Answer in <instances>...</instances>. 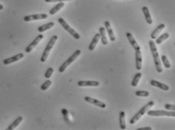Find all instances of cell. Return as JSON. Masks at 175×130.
I'll return each mask as SVG.
<instances>
[{
  "label": "cell",
  "mask_w": 175,
  "mask_h": 130,
  "mask_svg": "<svg viewBox=\"0 0 175 130\" xmlns=\"http://www.w3.org/2000/svg\"><path fill=\"white\" fill-rule=\"evenodd\" d=\"M149 44H150V50H151L152 55H153V59H154V62H155V65H156V71H158V73H162V71H163V69H162V62H161L160 59H159V52H158L156 43H155L153 41L150 40V42H149Z\"/></svg>",
  "instance_id": "6da1fadb"
},
{
  "label": "cell",
  "mask_w": 175,
  "mask_h": 130,
  "mask_svg": "<svg viewBox=\"0 0 175 130\" xmlns=\"http://www.w3.org/2000/svg\"><path fill=\"white\" fill-rule=\"evenodd\" d=\"M154 105H155V102H153V101H150V102H148L147 105H144V106L141 109H140V111H138L135 115H134V117L131 119V120H130L131 124H132V125L135 124V123H136L137 122H138V120H139L140 119H141V117H142L143 116L146 114V112H147L149 110L151 109L152 107L154 106Z\"/></svg>",
  "instance_id": "7a4b0ae2"
},
{
  "label": "cell",
  "mask_w": 175,
  "mask_h": 130,
  "mask_svg": "<svg viewBox=\"0 0 175 130\" xmlns=\"http://www.w3.org/2000/svg\"><path fill=\"white\" fill-rule=\"evenodd\" d=\"M57 38H58L57 37V36H53L51 38V39L49 40L48 43L47 44V45H46V47H45V50H44L43 53H42V55L41 56V59H40L41 62H44L47 60L48 54H49L50 51H51V50L52 49L53 46L54 45L55 42H57Z\"/></svg>",
  "instance_id": "3957f363"
},
{
  "label": "cell",
  "mask_w": 175,
  "mask_h": 130,
  "mask_svg": "<svg viewBox=\"0 0 175 130\" xmlns=\"http://www.w3.org/2000/svg\"><path fill=\"white\" fill-rule=\"evenodd\" d=\"M80 54H81V50H76V51L74 52L73 54L71 55L70 57L68 59H66V60L65 61V62H63L61 65H60V67H59V69H58L59 72L63 73V71H65V69H66V68H67V67L69 66L71 63H72V62H73L74 61H75L76 59L79 57V56Z\"/></svg>",
  "instance_id": "277c9868"
},
{
  "label": "cell",
  "mask_w": 175,
  "mask_h": 130,
  "mask_svg": "<svg viewBox=\"0 0 175 130\" xmlns=\"http://www.w3.org/2000/svg\"><path fill=\"white\" fill-rule=\"evenodd\" d=\"M58 23L62 26V27H63L66 31H67L68 33L74 38V39H76V40H79V39H80L79 34L77 32H76L73 29L71 28V27L68 25L67 23L64 21V19H63L62 17L58 18Z\"/></svg>",
  "instance_id": "5b68a950"
},
{
  "label": "cell",
  "mask_w": 175,
  "mask_h": 130,
  "mask_svg": "<svg viewBox=\"0 0 175 130\" xmlns=\"http://www.w3.org/2000/svg\"><path fill=\"white\" fill-rule=\"evenodd\" d=\"M147 114L152 117H162V116H166V117H175V111H162V110H149L147 111Z\"/></svg>",
  "instance_id": "8992f818"
},
{
  "label": "cell",
  "mask_w": 175,
  "mask_h": 130,
  "mask_svg": "<svg viewBox=\"0 0 175 130\" xmlns=\"http://www.w3.org/2000/svg\"><path fill=\"white\" fill-rule=\"evenodd\" d=\"M48 18V15L46 14H32L25 16L24 17V21L25 22H29L32 21H37V20H45Z\"/></svg>",
  "instance_id": "52a82bcc"
},
{
  "label": "cell",
  "mask_w": 175,
  "mask_h": 130,
  "mask_svg": "<svg viewBox=\"0 0 175 130\" xmlns=\"http://www.w3.org/2000/svg\"><path fill=\"white\" fill-rule=\"evenodd\" d=\"M43 37H44L43 35H42V34L37 36V37H36V39H35L34 40L31 42V43H30L27 47H26V49H25L26 53H30V52L33 50V49L41 42V40H42Z\"/></svg>",
  "instance_id": "ba28073f"
},
{
  "label": "cell",
  "mask_w": 175,
  "mask_h": 130,
  "mask_svg": "<svg viewBox=\"0 0 175 130\" xmlns=\"http://www.w3.org/2000/svg\"><path fill=\"white\" fill-rule=\"evenodd\" d=\"M24 56V54L22 53H18L17 55H15V56H11V57L7 58V59H5L3 60V64L4 65H9L11 63H13V62H17V61L20 60V59H23Z\"/></svg>",
  "instance_id": "9c48e42d"
},
{
  "label": "cell",
  "mask_w": 175,
  "mask_h": 130,
  "mask_svg": "<svg viewBox=\"0 0 175 130\" xmlns=\"http://www.w3.org/2000/svg\"><path fill=\"white\" fill-rule=\"evenodd\" d=\"M85 100H86L87 102H88V103L92 104V105H96V106L99 107V108H106V104H105L104 102H101V101L97 100V99H93V98L89 97V96H86V97H85Z\"/></svg>",
  "instance_id": "30bf717a"
},
{
  "label": "cell",
  "mask_w": 175,
  "mask_h": 130,
  "mask_svg": "<svg viewBox=\"0 0 175 130\" xmlns=\"http://www.w3.org/2000/svg\"><path fill=\"white\" fill-rule=\"evenodd\" d=\"M126 37H127L129 43L131 44V45L133 47V48L134 49V50H141V47H140L139 44L137 43L136 40L134 38L133 35L131 33H126Z\"/></svg>",
  "instance_id": "8fae6325"
},
{
  "label": "cell",
  "mask_w": 175,
  "mask_h": 130,
  "mask_svg": "<svg viewBox=\"0 0 175 130\" xmlns=\"http://www.w3.org/2000/svg\"><path fill=\"white\" fill-rule=\"evenodd\" d=\"M135 59H136V68L141 70L142 68V53L141 50H135Z\"/></svg>",
  "instance_id": "7c38bea8"
},
{
  "label": "cell",
  "mask_w": 175,
  "mask_h": 130,
  "mask_svg": "<svg viewBox=\"0 0 175 130\" xmlns=\"http://www.w3.org/2000/svg\"><path fill=\"white\" fill-rule=\"evenodd\" d=\"M105 25V29H106V32H107L108 35H109V39H110L111 42H115V34H114L113 31H112V29L111 27V24L109 21H105L104 23Z\"/></svg>",
  "instance_id": "4fadbf2b"
},
{
  "label": "cell",
  "mask_w": 175,
  "mask_h": 130,
  "mask_svg": "<svg viewBox=\"0 0 175 130\" xmlns=\"http://www.w3.org/2000/svg\"><path fill=\"white\" fill-rule=\"evenodd\" d=\"M100 83L96 81H80L78 82L79 87H98Z\"/></svg>",
  "instance_id": "5bb4252c"
},
{
  "label": "cell",
  "mask_w": 175,
  "mask_h": 130,
  "mask_svg": "<svg viewBox=\"0 0 175 130\" xmlns=\"http://www.w3.org/2000/svg\"><path fill=\"white\" fill-rule=\"evenodd\" d=\"M150 84L153 87H158V88L161 89V90H164V91H168V90H169V89H170L169 86H168L167 84H163V83H161V82L157 81H156V80L151 81Z\"/></svg>",
  "instance_id": "9a60e30c"
},
{
  "label": "cell",
  "mask_w": 175,
  "mask_h": 130,
  "mask_svg": "<svg viewBox=\"0 0 175 130\" xmlns=\"http://www.w3.org/2000/svg\"><path fill=\"white\" fill-rule=\"evenodd\" d=\"M142 11L143 13H144V17H145L146 21H147V24L149 25H151L153 24V19H152V16L150 13V11H149V8L147 7V6H144L142 8Z\"/></svg>",
  "instance_id": "2e32d148"
},
{
  "label": "cell",
  "mask_w": 175,
  "mask_h": 130,
  "mask_svg": "<svg viewBox=\"0 0 175 130\" xmlns=\"http://www.w3.org/2000/svg\"><path fill=\"white\" fill-rule=\"evenodd\" d=\"M165 28V25L164 24H161L158 26V27H156L154 30V31L151 34V39H156V38L158 37V35Z\"/></svg>",
  "instance_id": "e0dca14e"
},
{
  "label": "cell",
  "mask_w": 175,
  "mask_h": 130,
  "mask_svg": "<svg viewBox=\"0 0 175 130\" xmlns=\"http://www.w3.org/2000/svg\"><path fill=\"white\" fill-rule=\"evenodd\" d=\"M100 33H97V34L94 36V37L93 38L92 41H91V42L90 43L89 46H88V49H89V50H94V49H95L96 46H97V43H98L99 40H100Z\"/></svg>",
  "instance_id": "ac0fdd59"
},
{
  "label": "cell",
  "mask_w": 175,
  "mask_h": 130,
  "mask_svg": "<svg viewBox=\"0 0 175 130\" xmlns=\"http://www.w3.org/2000/svg\"><path fill=\"white\" fill-rule=\"evenodd\" d=\"M99 31H100V39H101V43L103 45H106L108 44V40L107 38H106V30L104 27H100L99 29Z\"/></svg>",
  "instance_id": "d6986e66"
},
{
  "label": "cell",
  "mask_w": 175,
  "mask_h": 130,
  "mask_svg": "<svg viewBox=\"0 0 175 130\" xmlns=\"http://www.w3.org/2000/svg\"><path fill=\"white\" fill-rule=\"evenodd\" d=\"M21 121H23V117L19 116V117H17V118L15 119L13 122H12V123H11V124L9 125L8 127L7 128V129H8V130L15 129V128H16L17 126H18V125L21 123Z\"/></svg>",
  "instance_id": "ffe728a7"
},
{
  "label": "cell",
  "mask_w": 175,
  "mask_h": 130,
  "mask_svg": "<svg viewBox=\"0 0 175 130\" xmlns=\"http://www.w3.org/2000/svg\"><path fill=\"white\" fill-rule=\"evenodd\" d=\"M63 7H64V3H63V2H60L57 3L55 6H54V7L50 10L49 12L50 14L51 15L55 14L57 11H60V9L63 8Z\"/></svg>",
  "instance_id": "44dd1931"
},
{
  "label": "cell",
  "mask_w": 175,
  "mask_h": 130,
  "mask_svg": "<svg viewBox=\"0 0 175 130\" xmlns=\"http://www.w3.org/2000/svg\"><path fill=\"white\" fill-rule=\"evenodd\" d=\"M119 126L121 129H126L125 123V113L124 111H121L119 113Z\"/></svg>",
  "instance_id": "7402d4cb"
},
{
  "label": "cell",
  "mask_w": 175,
  "mask_h": 130,
  "mask_svg": "<svg viewBox=\"0 0 175 130\" xmlns=\"http://www.w3.org/2000/svg\"><path fill=\"white\" fill-rule=\"evenodd\" d=\"M54 26V22H50V23H48V24H44V25L41 26V27H39V28H38V31L39 32V33H43V32L46 31V30H49V29L52 28Z\"/></svg>",
  "instance_id": "603a6c76"
},
{
  "label": "cell",
  "mask_w": 175,
  "mask_h": 130,
  "mask_svg": "<svg viewBox=\"0 0 175 130\" xmlns=\"http://www.w3.org/2000/svg\"><path fill=\"white\" fill-rule=\"evenodd\" d=\"M170 35L168 33H164V34H162V36H160L159 37L156 38V43L157 44H162V42H164V41H165L166 39H168V38H169Z\"/></svg>",
  "instance_id": "cb8c5ba5"
},
{
  "label": "cell",
  "mask_w": 175,
  "mask_h": 130,
  "mask_svg": "<svg viewBox=\"0 0 175 130\" xmlns=\"http://www.w3.org/2000/svg\"><path fill=\"white\" fill-rule=\"evenodd\" d=\"M141 77H142V74L141 73H137L136 75H134V79L132 80V82H131V86L135 87L138 86V83H139L140 80H141Z\"/></svg>",
  "instance_id": "d4e9b609"
},
{
  "label": "cell",
  "mask_w": 175,
  "mask_h": 130,
  "mask_svg": "<svg viewBox=\"0 0 175 130\" xmlns=\"http://www.w3.org/2000/svg\"><path fill=\"white\" fill-rule=\"evenodd\" d=\"M161 59H162V64L164 65V66L166 68H170L171 67V63H170L169 60H168V57H167L165 55H162V57H161Z\"/></svg>",
  "instance_id": "484cf974"
},
{
  "label": "cell",
  "mask_w": 175,
  "mask_h": 130,
  "mask_svg": "<svg viewBox=\"0 0 175 130\" xmlns=\"http://www.w3.org/2000/svg\"><path fill=\"white\" fill-rule=\"evenodd\" d=\"M135 94L139 97H148L150 96V93L148 91H146V90H138V91H136Z\"/></svg>",
  "instance_id": "4316f807"
},
{
  "label": "cell",
  "mask_w": 175,
  "mask_h": 130,
  "mask_svg": "<svg viewBox=\"0 0 175 130\" xmlns=\"http://www.w3.org/2000/svg\"><path fill=\"white\" fill-rule=\"evenodd\" d=\"M51 84H52L51 81L47 80L45 83L42 84L41 85V90H42V91H45V90H47V89L49 88V87L51 86Z\"/></svg>",
  "instance_id": "83f0119b"
},
{
  "label": "cell",
  "mask_w": 175,
  "mask_h": 130,
  "mask_svg": "<svg viewBox=\"0 0 175 130\" xmlns=\"http://www.w3.org/2000/svg\"><path fill=\"white\" fill-rule=\"evenodd\" d=\"M53 72H54V68H51V67H49V68L47 69V71H45V78L49 79L51 77V75H52Z\"/></svg>",
  "instance_id": "f1b7e54d"
},
{
  "label": "cell",
  "mask_w": 175,
  "mask_h": 130,
  "mask_svg": "<svg viewBox=\"0 0 175 130\" xmlns=\"http://www.w3.org/2000/svg\"><path fill=\"white\" fill-rule=\"evenodd\" d=\"M165 108L169 111H175V105H171V104H166L165 105Z\"/></svg>",
  "instance_id": "f546056e"
},
{
  "label": "cell",
  "mask_w": 175,
  "mask_h": 130,
  "mask_svg": "<svg viewBox=\"0 0 175 130\" xmlns=\"http://www.w3.org/2000/svg\"><path fill=\"white\" fill-rule=\"evenodd\" d=\"M46 2H64V1H71V0H45Z\"/></svg>",
  "instance_id": "4dcf8cb0"
},
{
  "label": "cell",
  "mask_w": 175,
  "mask_h": 130,
  "mask_svg": "<svg viewBox=\"0 0 175 130\" xmlns=\"http://www.w3.org/2000/svg\"><path fill=\"white\" fill-rule=\"evenodd\" d=\"M138 130H152V128L151 127H149V126H147V127L139 128V129H138Z\"/></svg>",
  "instance_id": "1f68e13d"
},
{
  "label": "cell",
  "mask_w": 175,
  "mask_h": 130,
  "mask_svg": "<svg viewBox=\"0 0 175 130\" xmlns=\"http://www.w3.org/2000/svg\"><path fill=\"white\" fill-rule=\"evenodd\" d=\"M4 8V7H3V5L2 4H0V10H2V9Z\"/></svg>",
  "instance_id": "d6a6232c"
},
{
  "label": "cell",
  "mask_w": 175,
  "mask_h": 130,
  "mask_svg": "<svg viewBox=\"0 0 175 130\" xmlns=\"http://www.w3.org/2000/svg\"></svg>",
  "instance_id": "836d02e7"
}]
</instances>
